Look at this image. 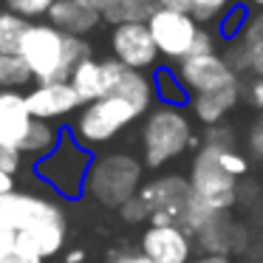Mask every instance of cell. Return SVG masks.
<instances>
[{"label":"cell","mask_w":263,"mask_h":263,"mask_svg":"<svg viewBox=\"0 0 263 263\" xmlns=\"http://www.w3.org/2000/svg\"><path fill=\"white\" fill-rule=\"evenodd\" d=\"M0 229L31 243L43 260L57 255L68 235L65 215L54 201L17 190L0 195Z\"/></svg>","instance_id":"cell-1"},{"label":"cell","mask_w":263,"mask_h":263,"mask_svg":"<svg viewBox=\"0 0 263 263\" xmlns=\"http://www.w3.org/2000/svg\"><path fill=\"white\" fill-rule=\"evenodd\" d=\"M17 54L29 65L37 85H46V82H68L77 65L93 57V48L85 37H71L54 29L51 23H29Z\"/></svg>","instance_id":"cell-2"},{"label":"cell","mask_w":263,"mask_h":263,"mask_svg":"<svg viewBox=\"0 0 263 263\" xmlns=\"http://www.w3.org/2000/svg\"><path fill=\"white\" fill-rule=\"evenodd\" d=\"M235 147V136L229 127H206L204 142L190 164V187L201 206L210 212H229L238 201V178H232L221 167V153Z\"/></svg>","instance_id":"cell-3"},{"label":"cell","mask_w":263,"mask_h":263,"mask_svg":"<svg viewBox=\"0 0 263 263\" xmlns=\"http://www.w3.org/2000/svg\"><path fill=\"white\" fill-rule=\"evenodd\" d=\"M139 144H142L144 167H150V170L167 167L195 144L193 114H187V108H176V105H156L142 122Z\"/></svg>","instance_id":"cell-4"},{"label":"cell","mask_w":263,"mask_h":263,"mask_svg":"<svg viewBox=\"0 0 263 263\" xmlns=\"http://www.w3.org/2000/svg\"><path fill=\"white\" fill-rule=\"evenodd\" d=\"M144 176V161L133 153H105L97 156L85 178V193L97 204L122 210L130 198H136Z\"/></svg>","instance_id":"cell-5"},{"label":"cell","mask_w":263,"mask_h":263,"mask_svg":"<svg viewBox=\"0 0 263 263\" xmlns=\"http://www.w3.org/2000/svg\"><path fill=\"white\" fill-rule=\"evenodd\" d=\"M142 110L133 102L122 97H105L91 105H82L77 114L74 125H71V136L82 144L85 150L102 147V144L114 142L119 133H125L136 119H142Z\"/></svg>","instance_id":"cell-6"},{"label":"cell","mask_w":263,"mask_h":263,"mask_svg":"<svg viewBox=\"0 0 263 263\" xmlns=\"http://www.w3.org/2000/svg\"><path fill=\"white\" fill-rule=\"evenodd\" d=\"M91 164H93L91 153L71 133H63L57 147L46 159L37 161V176L46 178L57 193L74 198V195L85 193V178H88Z\"/></svg>","instance_id":"cell-7"},{"label":"cell","mask_w":263,"mask_h":263,"mask_svg":"<svg viewBox=\"0 0 263 263\" xmlns=\"http://www.w3.org/2000/svg\"><path fill=\"white\" fill-rule=\"evenodd\" d=\"M139 198L150 210V223L159 227H187V215L193 210V187L187 176L167 173L139 190Z\"/></svg>","instance_id":"cell-8"},{"label":"cell","mask_w":263,"mask_h":263,"mask_svg":"<svg viewBox=\"0 0 263 263\" xmlns=\"http://www.w3.org/2000/svg\"><path fill=\"white\" fill-rule=\"evenodd\" d=\"M147 26H150V34L156 40L159 54L176 65L181 60L193 57L195 46L201 40V31H204V26L190 12H176V9H161V6L153 12Z\"/></svg>","instance_id":"cell-9"},{"label":"cell","mask_w":263,"mask_h":263,"mask_svg":"<svg viewBox=\"0 0 263 263\" xmlns=\"http://www.w3.org/2000/svg\"><path fill=\"white\" fill-rule=\"evenodd\" d=\"M176 74L181 80V85L190 91V97L212 93V91H221V88H229L235 82H240L235 68L227 63V57L221 51L193 54V57L181 60L176 65Z\"/></svg>","instance_id":"cell-10"},{"label":"cell","mask_w":263,"mask_h":263,"mask_svg":"<svg viewBox=\"0 0 263 263\" xmlns=\"http://www.w3.org/2000/svg\"><path fill=\"white\" fill-rule=\"evenodd\" d=\"M110 54H114L116 63L127 65V68L136 71H156L159 68V48L156 40L150 34L147 23H127V26H116L110 29Z\"/></svg>","instance_id":"cell-11"},{"label":"cell","mask_w":263,"mask_h":263,"mask_svg":"<svg viewBox=\"0 0 263 263\" xmlns=\"http://www.w3.org/2000/svg\"><path fill=\"white\" fill-rule=\"evenodd\" d=\"M139 252L153 263H190L195 257V238L184 227L147 223L139 240Z\"/></svg>","instance_id":"cell-12"},{"label":"cell","mask_w":263,"mask_h":263,"mask_svg":"<svg viewBox=\"0 0 263 263\" xmlns=\"http://www.w3.org/2000/svg\"><path fill=\"white\" fill-rule=\"evenodd\" d=\"M105 74H108V97H122L127 102H133L144 116L156 108V85L153 74L147 71H136L127 65L116 63L114 57L105 60Z\"/></svg>","instance_id":"cell-13"},{"label":"cell","mask_w":263,"mask_h":263,"mask_svg":"<svg viewBox=\"0 0 263 263\" xmlns=\"http://www.w3.org/2000/svg\"><path fill=\"white\" fill-rule=\"evenodd\" d=\"M227 63L235 68V74L263 77V12H252L238 40H232L223 51Z\"/></svg>","instance_id":"cell-14"},{"label":"cell","mask_w":263,"mask_h":263,"mask_svg":"<svg viewBox=\"0 0 263 263\" xmlns=\"http://www.w3.org/2000/svg\"><path fill=\"white\" fill-rule=\"evenodd\" d=\"M26 102L34 119L40 122H54L63 116L80 114L82 99L77 97L71 82H46V85H34L26 93Z\"/></svg>","instance_id":"cell-15"},{"label":"cell","mask_w":263,"mask_h":263,"mask_svg":"<svg viewBox=\"0 0 263 263\" xmlns=\"http://www.w3.org/2000/svg\"><path fill=\"white\" fill-rule=\"evenodd\" d=\"M31 116L29 102H26V93L20 91H0V139L12 147H20V142L29 133Z\"/></svg>","instance_id":"cell-16"},{"label":"cell","mask_w":263,"mask_h":263,"mask_svg":"<svg viewBox=\"0 0 263 263\" xmlns=\"http://www.w3.org/2000/svg\"><path fill=\"white\" fill-rule=\"evenodd\" d=\"M238 99H240V82H235V85L221 88V91L193 97L190 99V114L204 127H218L229 116V110L238 105Z\"/></svg>","instance_id":"cell-17"},{"label":"cell","mask_w":263,"mask_h":263,"mask_svg":"<svg viewBox=\"0 0 263 263\" xmlns=\"http://www.w3.org/2000/svg\"><path fill=\"white\" fill-rule=\"evenodd\" d=\"M48 23L71 37H88L91 31H97L102 26V14L80 6L77 0H60L48 12Z\"/></svg>","instance_id":"cell-18"},{"label":"cell","mask_w":263,"mask_h":263,"mask_svg":"<svg viewBox=\"0 0 263 263\" xmlns=\"http://www.w3.org/2000/svg\"><path fill=\"white\" fill-rule=\"evenodd\" d=\"M235 235H238V229H235L229 212H218V215H212L210 221L193 235V238H195V246L201 249V255H223V257H229L235 252V246H238L235 243Z\"/></svg>","instance_id":"cell-19"},{"label":"cell","mask_w":263,"mask_h":263,"mask_svg":"<svg viewBox=\"0 0 263 263\" xmlns=\"http://www.w3.org/2000/svg\"><path fill=\"white\" fill-rule=\"evenodd\" d=\"M71 85H74L77 97L82 99V105H91L97 99L108 97V74H105V60H85L77 65V71L71 74Z\"/></svg>","instance_id":"cell-20"},{"label":"cell","mask_w":263,"mask_h":263,"mask_svg":"<svg viewBox=\"0 0 263 263\" xmlns=\"http://www.w3.org/2000/svg\"><path fill=\"white\" fill-rule=\"evenodd\" d=\"M156 0H119L102 12V23L108 26H127V23H147L156 12Z\"/></svg>","instance_id":"cell-21"},{"label":"cell","mask_w":263,"mask_h":263,"mask_svg":"<svg viewBox=\"0 0 263 263\" xmlns=\"http://www.w3.org/2000/svg\"><path fill=\"white\" fill-rule=\"evenodd\" d=\"M153 85H156V99L159 105H176V108H187L190 105V91L181 85L176 68L170 65H159L153 71Z\"/></svg>","instance_id":"cell-22"},{"label":"cell","mask_w":263,"mask_h":263,"mask_svg":"<svg viewBox=\"0 0 263 263\" xmlns=\"http://www.w3.org/2000/svg\"><path fill=\"white\" fill-rule=\"evenodd\" d=\"M60 139H63V133L57 130V127L51 125V122H40L34 119L29 127V133H26V139L20 142V156H37V159H46L48 153H51L54 147L60 144Z\"/></svg>","instance_id":"cell-23"},{"label":"cell","mask_w":263,"mask_h":263,"mask_svg":"<svg viewBox=\"0 0 263 263\" xmlns=\"http://www.w3.org/2000/svg\"><path fill=\"white\" fill-rule=\"evenodd\" d=\"M34 80L29 65L20 60V54H3L0 51V91H20L23 85Z\"/></svg>","instance_id":"cell-24"},{"label":"cell","mask_w":263,"mask_h":263,"mask_svg":"<svg viewBox=\"0 0 263 263\" xmlns=\"http://www.w3.org/2000/svg\"><path fill=\"white\" fill-rule=\"evenodd\" d=\"M26 29H29V20L26 17L9 12V9L0 12V51L3 54H17Z\"/></svg>","instance_id":"cell-25"},{"label":"cell","mask_w":263,"mask_h":263,"mask_svg":"<svg viewBox=\"0 0 263 263\" xmlns=\"http://www.w3.org/2000/svg\"><path fill=\"white\" fill-rule=\"evenodd\" d=\"M235 3H240V0H190V14H193L201 26L215 29L218 20H221Z\"/></svg>","instance_id":"cell-26"},{"label":"cell","mask_w":263,"mask_h":263,"mask_svg":"<svg viewBox=\"0 0 263 263\" xmlns=\"http://www.w3.org/2000/svg\"><path fill=\"white\" fill-rule=\"evenodd\" d=\"M249 14H252V9L246 6L243 0H240V3H235V6L229 9V12L223 14L221 20H218V26H215L218 40H227V43L238 40V34L243 31V26H246V20H249Z\"/></svg>","instance_id":"cell-27"},{"label":"cell","mask_w":263,"mask_h":263,"mask_svg":"<svg viewBox=\"0 0 263 263\" xmlns=\"http://www.w3.org/2000/svg\"><path fill=\"white\" fill-rule=\"evenodd\" d=\"M54 3H60V0H6L9 12L26 17L29 23L34 17H48V12H51Z\"/></svg>","instance_id":"cell-28"},{"label":"cell","mask_w":263,"mask_h":263,"mask_svg":"<svg viewBox=\"0 0 263 263\" xmlns=\"http://www.w3.org/2000/svg\"><path fill=\"white\" fill-rule=\"evenodd\" d=\"M221 167L229 173L232 178H243L246 173H249V159H246L243 153H240L238 147H227L221 153Z\"/></svg>","instance_id":"cell-29"},{"label":"cell","mask_w":263,"mask_h":263,"mask_svg":"<svg viewBox=\"0 0 263 263\" xmlns=\"http://www.w3.org/2000/svg\"><path fill=\"white\" fill-rule=\"evenodd\" d=\"M119 215H122V221H125V223H144V221L150 223V210H147V204H144L139 195H136V198H130L125 206H122Z\"/></svg>","instance_id":"cell-30"},{"label":"cell","mask_w":263,"mask_h":263,"mask_svg":"<svg viewBox=\"0 0 263 263\" xmlns=\"http://www.w3.org/2000/svg\"><path fill=\"white\" fill-rule=\"evenodd\" d=\"M3 263H43V257H40V252H37L31 243H26V240L17 238Z\"/></svg>","instance_id":"cell-31"},{"label":"cell","mask_w":263,"mask_h":263,"mask_svg":"<svg viewBox=\"0 0 263 263\" xmlns=\"http://www.w3.org/2000/svg\"><path fill=\"white\" fill-rule=\"evenodd\" d=\"M0 167L6 173H17V167H20V150L17 147H12V144H6L3 139H0Z\"/></svg>","instance_id":"cell-32"},{"label":"cell","mask_w":263,"mask_h":263,"mask_svg":"<svg viewBox=\"0 0 263 263\" xmlns=\"http://www.w3.org/2000/svg\"><path fill=\"white\" fill-rule=\"evenodd\" d=\"M246 102L263 110V77H252V82L246 85Z\"/></svg>","instance_id":"cell-33"},{"label":"cell","mask_w":263,"mask_h":263,"mask_svg":"<svg viewBox=\"0 0 263 263\" xmlns=\"http://www.w3.org/2000/svg\"><path fill=\"white\" fill-rule=\"evenodd\" d=\"M249 150L257 161H263V119L249 130Z\"/></svg>","instance_id":"cell-34"},{"label":"cell","mask_w":263,"mask_h":263,"mask_svg":"<svg viewBox=\"0 0 263 263\" xmlns=\"http://www.w3.org/2000/svg\"><path fill=\"white\" fill-rule=\"evenodd\" d=\"M110 263H153V260L147 255H142V252H116L110 257Z\"/></svg>","instance_id":"cell-35"},{"label":"cell","mask_w":263,"mask_h":263,"mask_svg":"<svg viewBox=\"0 0 263 263\" xmlns=\"http://www.w3.org/2000/svg\"><path fill=\"white\" fill-rule=\"evenodd\" d=\"M14 240H17V238H14L12 232H6V229H0V263L6 260V255H9V252H12Z\"/></svg>","instance_id":"cell-36"},{"label":"cell","mask_w":263,"mask_h":263,"mask_svg":"<svg viewBox=\"0 0 263 263\" xmlns=\"http://www.w3.org/2000/svg\"><path fill=\"white\" fill-rule=\"evenodd\" d=\"M80 6H85V9H91V12H99L102 14L105 9H110L114 3H119V0H77Z\"/></svg>","instance_id":"cell-37"},{"label":"cell","mask_w":263,"mask_h":263,"mask_svg":"<svg viewBox=\"0 0 263 263\" xmlns=\"http://www.w3.org/2000/svg\"><path fill=\"white\" fill-rule=\"evenodd\" d=\"M161 9H176V12H190V0H156Z\"/></svg>","instance_id":"cell-38"},{"label":"cell","mask_w":263,"mask_h":263,"mask_svg":"<svg viewBox=\"0 0 263 263\" xmlns=\"http://www.w3.org/2000/svg\"><path fill=\"white\" fill-rule=\"evenodd\" d=\"M12 190H14V176L0 167V195H3V193H12Z\"/></svg>","instance_id":"cell-39"},{"label":"cell","mask_w":263,"mask_h":263,"mask_svg":"<svg viewBox=\"0 0 263 263\" xmlns=\"http://www.w3.org/2000/svg\"><path fill=\"white\" fill-rule=\"evenodd\" d=\"M190 263H232V257H223V255H195Z\"/></svg>","instance_id":"cell-40"},{"label":"cell","mask_w":263,"mask_h":263,"mask_svg":"<svg viewBox=\"0 0 263 263\" xmlns=\"http://www.w3.org/2000/svg\"><path fill=\"white\" fill-rule=\"evenodd\" d=\"M243 3L252 9V12H263V0H243Z\"/></svg>","instance_id":"cell-41"},{"label":"cell","mask_w":263,"mask_h":263,"mask_svg":"<svg viewBox=\"0 0 263 263\" xmlns=\"http://www.w3.org/2000/svg\"><path fill=\"white\" fill-rule=\"evenodd\" d=\"M80 260H82V252H80V249L68 252V257H65V263H80Z\"/></svg>","instance_id":"cell-42"}]
</instances>
